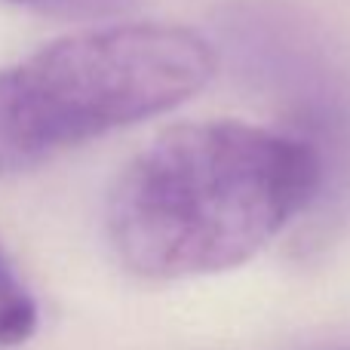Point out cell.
<instances>
[{
    "mask_svg": "<svg viewBox=\"0 0 350 350\" xmlns=\"http://www.w3.org/2000/svg\"><path fill=\"white\" fill-rule=\"evenodd\" d=\"M320 154L240 120L178 123L117 175L105 230L142 280H191L246 265L314 200Z\"/></svg>",
    "mask_w": 350,
    "mask_h": 350,
    "instance_id": "cell-1",
    "label": "cell"
},
{
    "mask_svg": "<svg viewBox=\"0 0 350 350\" xmlns=\"http://www.w3.org/2000/svg\"><path fill=\"white\" fill-rule=\"evenodd\" d=\"M218 55L185 25L133 22L68 34L0 71V178L185 105Z\"/></svg>",
    "mask_w": 350,
    "mask_h": 350,
    "instance_id": "cell-2",
    "label": "cell"
},
{
    "mask_svg": "<svg viewBox=\"0 0 350 350\" xmlns=\"http://www.w3.org/2000/svg\"><path fill=\"white\" fill-rule=\"evenodd\" d=\"M37 329V304L0 252V347L22 345Z\"/></svg>",
    "mask_w": 350,
    "mask_h": 350,
    "instance_id": "cell-3",
    "label": "cell"
},
{
    "mask_svg": "<svg viewBox=\"0 0 350 350\" xmlns=\"http://www.w3.org/2000/svg\"><path fill=\"white\" fill-rule=\"evenodd\" d=\"M129 0H43V6H53L62 12H86V16H98V12L123 10Z\"/></svg>",
    "mask_w": 350,
    "mask_h": 350,
    "instance_id": "cell-4",
    "label": "cell"
},
{
    "mask_svg": "<svg viewBox=\"0 0 350 350\" xmlns=\"http://www.w3.org/2000/svg\"><path fill=\"white\" fill-rule=\"evenodd\" d=\"M12 3H43V0H12Z\"/></svg>",
    "mask_w": 350,
    "mask_h": 350,
    "instance_id": "cell-5",
    "label": "cell"
}]
</instances>
